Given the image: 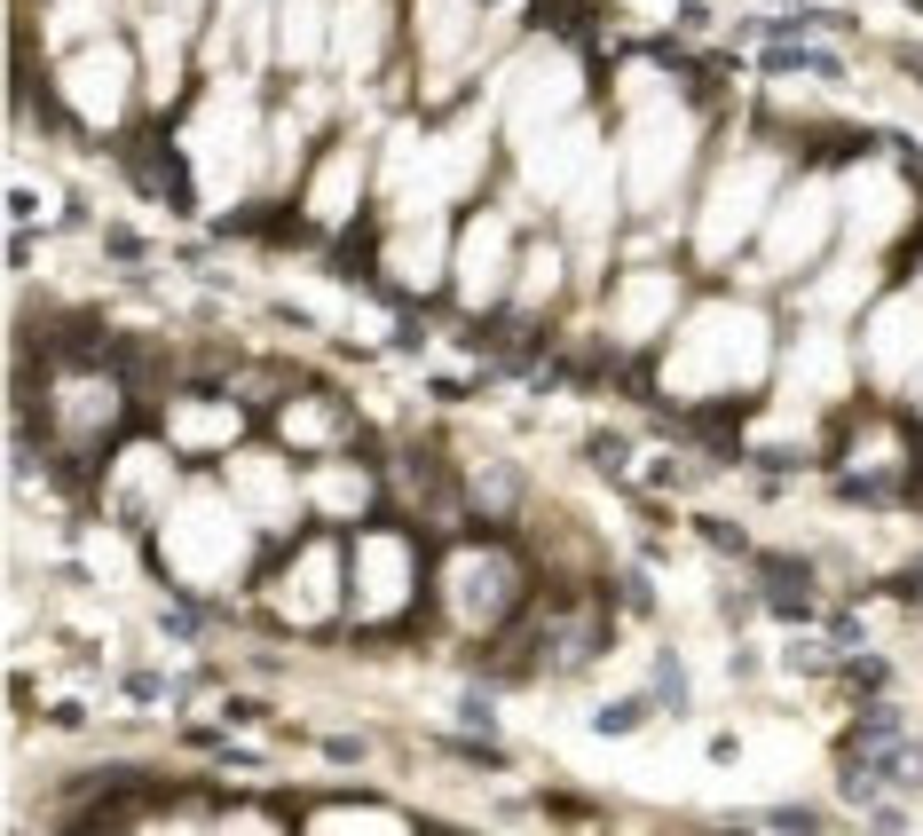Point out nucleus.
I'll use <instances>...</instances> for the list:
<instances>
[{"mask_svg": "<svg viewBox=\"0 0 923 836\" xmlns=\"http://www.w3.org/2000/svg\"><path fill=\"white\" fill-rule=\"evenodd\" d=\"M781 663H789L798 679H829V671H845V663H837V640H829L821 623H813V640H789V647H781Z\"/></svg>", "mask_w": 923, "mask_h": 836, "instance_id": "nucleus-1", "label": "nucleus"}, {"mask_svg": "<svg viewBox=\"0 0 923 836\" xmlns=\"http://www.w3.org/2000/svg\"><path fill=\"white\" fill-rule=\"evenodd\" d=\"M757 63H766V72H813V80H845V56H829V48H781V40H774Z\"/></svg>", "mask_w": 923, "mask_h": 836, "instance_id": "nucleus-2", "label": "nucleus"}, {"mask_svg": "<svg viewBox=\"0 0 923 836\" xmlns=\"http://www.w3.org/2000/svg\"><path fill=\"white\" fill-rule=\"evenodd\" d=\"M640 726H647V694H616V702L592 711V734H600V742H623V734H640Z\"/></svg>", "mask_w": 923, "mask_h": 836, "instance_id": "nucleus-3", "label": "nucleus"}, {"mask_svg": "<svg viewBox=\"0 0 923 836\" xmlns=\"http://www.w3.org/2000/svg\"><path fill=\"white\" fill-rule=\"evenodd\" d=\"M876 734H908V711H900V702H861V711H852L845 742H876Z\"/></svg>", "mask_w": 923, "mask_h": 836, "instance_id": "nucleus-4", "label": "nucleus"}, {"mask_svg": "<svg viewBox=\"0 0 923 836\" xmlns=\"http://www.w3.org/2000/svg\"><path fill=\"white\" fill-rule=\"evenodd\" d=\"M845 687H852V694H884V687H892V663H884V655H869V647H852V663H845Z\"/></svg>", "mask_w": 923, "mask_h": 836, "instance_id": "nucleus-5", "label": "nucleus"}, {"mask_svg": "<svg viewBox=\"0 0 923 836\" xmlns=\"http://www.w3.org/2000/svg\"><path fill=\"white\" fill-rule=\"evenodd\" d=\"M695 537L718 545V553H734V560H750V537H742L734 521H718V513H695Z\"/></svg>", "mask_w": 923, "mask_h": 836, "instance_id": "nucleus-6", "label": "nucleus"}, {"mask_svg": "<svg viewBox=\"0 0 923 836\" xmlns=\"http://www.w3.org/2000/svg\"><path fill=\"white\" fill-rule=\"evenodd\" d=\"M655 702H664V711H687V679H679L671 655H655Z\"/></svg>", "mask_w": 923, "mask_h": 836, "instance_id": "nucleus-7", "label": "nucleus"}, {"mask_svg": "<svg viewBox=\"0 0 923 836\" xmlns=\"http://www.w3.org/2000/svg\"><path fill=\"white\" fill-rule=\"evenodd\" d=\"M766 828H829V813L821 805H774V813H757Z\"/></svg>", "mask_w": 923, "mask_h": 836, "instance_id": "nucleus-8", "label": "nucleus"}, {"mask_svg": "<svg viewBox=\"0 0 923 836\" xmlns=\"http://www.w3.org/2000/svg\"><path fill=\"white\" fill-rule=\"evenodd\" d=\"M616 608H632V616H647V608H655V592H647L640 568H632V577H616Z\"/></svg>", "mask_w": 923, "mask_h": 836, "instance_id": "nucleus-9", "label": "nucleus"}, {"mask_svg": "<svg viewBox=\"0 0 923 836\" xmlns=\"http://www.w3.org/2000/svg\"><path fill=\"white\" fill-rule=\"evenodd\" d=\"M158 623H167V631H174V640H197V631H206V608H190V599H182V608H167V616H158Z\"/></svg>", "mask_w": 923, "mask_h": 836, "instance_id": "nucleus-10", "label": "nucleus"}, {"mask_svg": "<svg viewBox=\"0 0 923 836\" xmlns=\"http://www.w3.org/2000/svg\"><path fill=\"white\" fill-rule=\"evenodd\" d=\"M104 245H111V261H143V238H126V229H111Z\"/></svg>", "mask_w": 923, "mask_h": 836, "instance_id": "nucleus-11", "label": "nucleus"}]
</instances>
